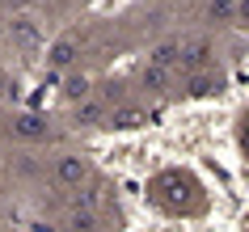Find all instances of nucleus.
Wrapping results in <instances>:
<instances>
[{
  "label": "nucleus",
  "instance_id": "20e7f679",
  "mask_svg": "<svg viewBox=\"0 0 249 232\" xmlns=\"http://www.w3.org/2000/svg\"><path fill=\"white\" fill-rule=\"evenodd\" d=\"M224 89H228V76H224L220 68H195V72H186L182 80V93L190 97V102H211V97H224Z\"/></svg>",
  "mask_w": 249,
  "mask_h": 232
},
{
  "label": "nucleus",
  "instance_id": "1a4fd4ad",
  "mask_svg": "<svg viewBox=\"0 0 249 232\" xmlns=\"http://www.w3.org/2000/svg\"><path fill=\"white\" fill-rule=\"evenodd\" d=\"M76 55H80V38L76 34H59V38L47 47V68H51V72H68V68L76 64Z\"/></svg>",
  "mask_w": 249,
  "mask_h": 232
},
{
  "label": "nucleus",
  "instance_id": "a211bd4d",
  "mask_svg": "<svg viewBox=\"0 0 249 232\" xmlns=\"http://www.w3.org/2000/svg\"><path fill=\"white\" fill-rule=\"evenodd\" d=\"M148 4H157V0H148Z\"/></svg>",
  "mask_w": 249,
  "mask_h": 232
},
{
  "label": "nucleus",
  "instance_id": "f257e3e1",
  "mask_svg": "<svg viewBox=\"0 0 249 232\" xmlns=\"http://www.w3.org/2000/svg\"><path fill=\"white\" fill-rule=\"evenodd\" d=\"M148 198L165 211V215H198L207 198H203V186L190 169H160L157 178L148 181Z\"/></svg>",
  "mask_w": 249,
  "mask_h": 232
},
{
  "label": "nucleus",
  "instance_id": "6e6552de",
  "mask_svg": "<svg viewBox=\"0 0 249 232\" xmlns=\"http://www.w3.org/2000/svg\"><path fill=\"white\" fill-rule=\"evenodd\" d=\"M211 55H215V47H211V38H178V68H186V72H195V68H207Z\"/></svg>",
  "mask_w": 249,
  "mask_h": 232
},
{
  "label": "nucleus",
  "instance_id": "f3484780",
  "mask_svg": "<svg viewBox=\"0 0 249 232\" xmlns=\"http://www.w3.org/2000/svg\"><path fill=\"white\" fill-rule=\"evenodd\" d=\"M0 148H4V131H0Z\"/></svg>",
  "mask_w": 249,
  "mask_h": 232
},
{
  "label": "nucleus",
  "instance_id": "9d476101",
  "mask_svg": "<svg viewBox=\"0 0 249 232\" xmlns=\"http://www.w3.org/2000/svg\"><path fill=\"white\" fill-rule=\"evenodd\" d=\"M173 72H178V68L144 64V72H140V85H144V93H148V97H165V93H173Z\"/></svg>",
  "mask_w": 249,
  "mask_h": 232
},
{
  "label": "nucleus",
  "instance_id": "ddd939ff",
  "mask_svg": "<svg viewBox=\"0 0 249 232\" xmlns=\"http://www.w3.org/2000/svg\"><path fill=\"white\" fill-rule=\"evenodd\" d=\"M241 17V0H211L207 4V21H236Z\"/></svg>",
  "mask_w": 249,
  "mask_h": 232
},
{
  "label": "nucleus",
  "instance_id": "dca6fc26",
  "mask_svg": "<svg viewBox=\"0 0 249 232\" xmlns=\"http://www.w3.org/2000/svg\"><path fill=\"white\" fill-rule=\"evenodd\" d=\"M0 232H9V219H4V215H0Z\"/></svg>",
  "mask_w": 249,
  "mask_h": 232
},
{
  "label": "nucleus",
  "instance_id": "2eb2a0df",
  "mask_svg": "<svg viewBox=\"0 0 249 232\" xmlns=\"http://www.w3.org/2000/svg\"><path fill=\"white\" fill-rule=\"evenodd\" d=\"M17 93H21V85L9 72H0V102H17Z\"/></svg>",
  "mask_w": 249,
  "mask_h": 232
},
{
  "label": "nucleus",
  "instance_id": "39448f33",
  "mask_svg": "<svg viewBox=\"0 0 249 232\" xmlns=\"http://www.w3.org/2000/svg\"><path fill=\"white\" fill-rule=\"evenodd\" d=\"M72 110V127L76 131H106V114H110V102L106 97H97V93H89V97H80V102L68 106Z\"/></svg>",
  "mask_w": 249,
  "mask_h": 232
},
{
  "label": "nucleus",
  "instance_id": "7ed1b4c3",
  "mask_svg": "<svg viewBox=\"0 0 249 232\" xmlns=\"http://www.w3.org/2000/svg\"><path fill=\"white\" fill-rule=\"evenodd\" d=\"M85 181H93V161L85 152H59L51 161V186L55 190H80Z\"/></svg>",
  "mask_w": 249,
  "mask_h": 232
},
{
  "label": "nucleus",
  "instance_id": "f03ea898",
  "mask_svg": "<svg viewBox=\"0 0 249 232\" xmlns=\"http://www.w3.org/2000/svg\"><path fill=\"white\" fill-rule=\"evenodd\" d=\"M0 131H4V140H17V143H47L55 127L42 110H13L0 123Z\"/></svg>",
  "mask_w": 249,
  "mask_h": 232
},
{
  "label": "nucleus",
  "instance_id": "9b49d317",
  "mask_svg": "<svg viewBox=\"0 0 249 232\" xmlns=\"http://www.w3.org/2000/svg\"><path fill=\"white\" fill-rule=\"evenodd\" d=\"M93 93V80L85 76V72H68L64 80H59V97H64V106L80 102V97H89Z\"/></svg>",
  "mask_w": 249,
  "mask_h": 232
},
{
  "label": "nucleus",
  "instance_id": "0eeeda50",
  "mask_svg": "<svg viewBox=\"0 0 249 232\" xmlns=\"http://www.w3.org/2000/svg\"><path fill=\"white\" fill-rule=\"evenodd\" d=\"M9 42H13L17 51H38L42 47V30H38V21L30 13H17V17H9Z\"/></svg>",
  "mask_w": 249,
  "mask_h": 232
},
{
  "label": "nucleus",
  "instance_id": "4468645a",
  "mask_svg": "<svg viewBox=\"0 0 249 232\" xmlns=\"http://www.w3.org/2000/svg\"><path fill=\"white\" fill-rule=\"evenodd\" d=\"M148 64H160V68H178V38H165L148 51Z\"/></svg>",
  "mask_w": 249,
  "mask_h": 232
},
{
  "label": "nucleus",
  "instance_id": "f8f14e48",
  "mask_svg": "<svg viewBox=\"0 0 249 232\" xmlns=\"http://www.w3.org/2000/svg\"><path fill=\"white\" fill-rule=\"evenodd\" d=\"M97 224H102V215L97 211H85V207H72L64 215V232H97Z\"/></svg>",
  "mask_w": 249,
  "mask_h": 232
},
{
  "label": "nucleus",
  "instance_id": "423d86ee",
  "mask_svg": "<svg viewBox=\"0 0 249 232\" xmlns=\"http://www.w3.org/2000/svg\"><path fill=\"white\" fill-rule=\"evenodd\" d=\"M140 127H152V110H144V106H135V102L110 106L106 131H140Z\"/></svg>",
  "mask_w": 249,
  "mask_h": 232
}]
</instances>
